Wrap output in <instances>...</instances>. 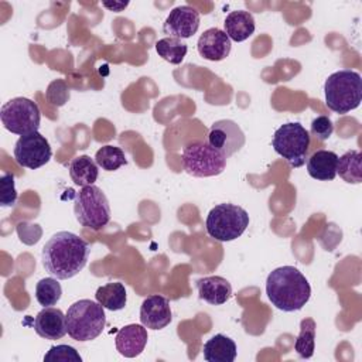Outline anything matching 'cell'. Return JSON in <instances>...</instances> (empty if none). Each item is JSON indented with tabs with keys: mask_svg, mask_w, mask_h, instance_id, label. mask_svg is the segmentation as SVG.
Masks as SVG:
<instances>
[{
	"mask_svg": "<svg viewBox=\"0 0 362 362\" xmlns=\"http://www.w3.org/2000/svg\"><path fill=\"white\" fill-rule=\"evenodd\" d=\"M173 321L170 301L158 294L148 296L140 307V322L150 329H163Z\"/></svg>",
	"mask_w": 362,
	"mask_h": 362,
	"instance_id": "cell-13",
	"label": "cell"
},
{
	"mask_svg": "<svg viewBox=\"0 0 362 362\" xmlns=\"http://www.w3.org/2000/svg\"><path fill=\"white\" fill-rule=\"evenodd\" d=\"M249 226V214L235 204L215 205L205 221L206 232L218 242L238 239Z\"/></svg>",
	"mask_w": 362,
	"mask_h": 362,
	"instance_id": "cell-5",
	"label": "cell"
},
{
	"mask_svg": "<svg viewBox=\"0 0 362 362\" xmlns=\"http://www.w3.org/2000/svg\"><path fill=\"white\" fill-rule=\"evenodd\" d=\"M245 133L230 119H221L212 123L208 133V143L219 150L226 158L239 151L245 144Z\"/></svg>",
	"mask_w": 362,
	"mask_h": 362,
	"instance_id": "cell-11",
	"label": "cell"
},
{
	"mask_svg": "<svg viewBox=\"0 0 362 362\" xmlns=\"http://www.w3.org/2000/svg\"><path fill=\"white\" fill-rule=\"evenodd\" d=\"M147 339V329L143 324H129L117 331L115 344L120 355L126 358H134L144 351Z\"/></svg>",
	"mask_w": 362,
	"mask_h": 362,
	"instance_id": "cell-15",
	"label": "cell"
},
{
	"mask_svg": "<svg viewBox=\"0 0 362 362\" xmlns=\"http://www.w3.org/2000/svg\"><path fill=\"white\" fill-rule=\"evenodd\" d=\"M69 98V89L62 79H57L49 83L47 90V99L55 106H62Z\"/></svg>",
	"mask_w": 362,
	"mask_h": 362,
	"instance_id": "cell-31",
	"label": "cell"
},
{
	"mask_svg": "<svg viewBox=\"0 0 362 362\" xmlns=\"http://www.w3.org/2000/svg\"><path fill=\"white\" fill-rule=\"evenodd\" d=\"M195 283L198 297L211 305H221L232 296V286L225 277L208 276L198 279Z\"/></svg>",
	"mask_w": 362,
	"mask_h": 362,
	"instance_id": "cell-17",
	"label": "cell"
},
{
	"mask_svg": "<svg viewBox=\"0 0 362 362\" xmlns=\"http://www.w3.org/2000/svg\"><path fill=\"white\" fill-rule=\"evenodd\" d=\"M35 332L45 339H61L66 334L65 315L59 308L44 307L34 318Z\"/></svg>",
	"mask_w": 362,
	"mask_h": 362,
	"instance_id": "cell-16",
	"label": "cell"
},
{
	"mask_svg": "<svg viewBox=\"0 0 362 362\" xmlns=\"http://www.w3.org/2000/svg\"><path fill=\"white\" fill-rule=\"evenodd\" d=\"M182 167L192 177H215L223 173L226 157L208 141L192 140L182 150Z\"/></svg>",
	"mask_w": 362,
	"mask_h": 362,
	"instance_id": "cell-7",
	"label": "cell"
},
{
	"mask_svg": "<svg viewBox=\"0 0 362 362\" xmlns=\"http://www.w3.org/2000/svg\"><path fill=\"white\" fill-rule=\"evenodd\" d=\"M68 170H69L71 180L79 187L93 185V182L98 180V175H99L96 161L86 154L72 158L68 165Z\"/></svg>",
	"mask_w": 362,
	"mask_h": 362,
	"instance_id": "cell-21",
	"label": "cell"
},
{
	"mask_svg": "<svg viewBox=\"0 0 362 362\" xmlns=\"http://www.w3.org/2000/svg\"><path fill=\"white\" fill-rule=\"evenodd\" d=\"M103 6L107 7V8H110V10H115L116 13H119V11H122V8H124V7L127 6V3H113V4H110V3H103Z\"/></svg>",
	"mask_w": 362,
	"mask_h": 362,
	"instance_id": "cell-32",
	"label": "cell"
},
{
	"mask_svg": "<svg viewBox=\"0 0 362 362\" xmlns=\"http://www.w3.org/2000/svg\"><path fill=\"white\" fill-rule=\"evenodd\" d=\"M89 243L78 235L61 230L54 233L42 247L41 260L44 269L58 280L76 276L88 263Z\"/></svg>",
	"mask_w": 362,
	"mask_h": 362,
	"instance_id": "cell-1",
	"label": "cell"
},
{
	"mask_svg": "<svg viewBox=\"0 0 362 362\" xmlns=\"http://www.w3.org/2000/svg\"><path fill=\"white\" fill-rule=\"evenodd\" d=\"M324 95L329 110L345 115L361 105L362 78L352 69L337 71L325 79Z\"/></svg>",
	"mask_w": 362,
	"mask_h": 362,
	"instance_id": "cell-3",
	"label": "cell"
},
{
	"mask_svg": "<svg viewBox=\"0 0 362 362\" xmlns=\"http://www.w3.org/2000/svg\"><path fill=\"white\" fill-rule=\"evenodd\" d=\"M44 362H82L78 351L71 345H55L44 355Z\"/></svg>",
	"mask_w": 362,
	"mask_h": 362,
	"instance_id": "cell-28",
	"label": "cell"
},
{
	"mask_svg": "<svg viewBox=\"0 0 362 362\" xmlns=\"http://www.w3.org/2000/svg\"><path fill=\"white\" fill-rule=\"evenodd\" d=\"M266 294L276 308L291 313L301 310L307 304L311 296V287L297 267L281 266L267 276Z\"/></svg>",
	"mask_w": 362,
	"mask_h": 362,
	"instance_id": "cell-2",
	"label": "cell"
},
{
	"mask_svg": "<svg viewBox=\"0 0 362 362\" xmlns=\"http://www.w3.org/2000/svg\"><path fill=\"white\" fill-rule=\"evenodd\" d=\"M17 201V191L14 185V175L6 173L0 178V205L13 206Z\"/></svg>",
	"mask_w": 362,
	"mask_h": 362,
	"instance_id": "cell-29",
	"label": "cell"
},
{
	"mask_svg": "<svg viewBox=\"0 0 362 362\" xmlns=\"http://www.w3.org/2000/svg\"><path fill=\"white\" fill-rule=\"evenodd\" d=\"M225 33L230 38V41L242 42L252 37L255 33V18L246 10H235L230 11L223 21Z\"/></svg>",
	"mask_w": 362,
	"mask_h": 362,
	"instance_id": "cell-19",
	"label": "cell"
},
{
	"mask_svg": "<svg viewBox=\"0 0 362 362\" xmlns=\"http://www.w3.org/2000/svg\"><path fill=\"white\" fill-rule=\"evenodd\" d=\"M338 156L329 150H315L307 160V173L318 181H332L337 175Z\"/></svg>",
	"mask_w": 362,
	"mask_h": 362,
	"instance_id": "cell-18",
	"label": "cell"
},
{
	"mask_svg": "<svg viewBox=\"0 0 362 362\" xmlns=\"http://www.w3.org/2000/svg\"><path fill=\"white\" fill-rule=\"evenodd\" d=\"M199 28V13L191 6H178L170 11L164 24L163 33L178 38L185 40L192 37Z\"/></svg>",
	"mask_w": 362,
	"mask_h": 362,
	"instance_id": "cell-12",
	"label": "cell"
},
{
	"mask_svg": "<svg viewBox=\"0 0 362 362\" xmlns=\"http://www.w3.org/2000/svg\"><path fill=\"white\" fill-rule=\"evenodd\" d=\"M76 221L92 230H100L110 221V205L105 192L96 185L82 187L74 197Z\"/></svg>",
	"mask_w": 362,
	"mask_h": 362,
	"instance_id": "cell-6",
	"label": "cell"
},
{
	"mask_svg": "<svg viewBox=\"0 0 362 362\" xmlns=\"http://www.w3.org/2000/svg\"><path fill=\"white\" fill-rule=\"evenodd\" d=\"M315 321L313 318H304L300 322V334L294 342V349L300 358L308 359L315 351Z\"/></svg>",
	"mask_w": 362,
	"mask_h": 362,
	"instance_id": "cell-24",
	"label": "cell"
},
{
	"mask_svg": "<svg viewBox=\"0 0 362 362\" xmlns=\"http://www.w3.org/2000/svg\"><path fill=\"white\" fill-rule=\"evenodd\" d=\"M236 354V344L223 334H216L204 344V359L206 362H233Z\"/></svg>",
	"mask_w": 362,
	"mask_h": 362,
	"instance_id": "cell-20",
	"label": "cell"
},
{
	"mask_svg": "<svg viewBox=\"0 0 362 362\" xmlns=\"http://www.w3.org/2000/svg\"><path fill=\"white\" fill-rule=\"evenodd\" d=\"M232 48V41L225 31L212 27L205 30L197 42L198 54L208 61H222L225 59Z\"/></svg>",
	"mask_w": 362,
	"mask_h": 362,
	"instance_id": "cell-14",
	"label": "cell"
},
{
	"mask_svg": "<svg viewBox=\"0 0 362 362\" xmlns=\"http://www.w3.org/2000/svg\"><path fill=\"white\" fill-rule=\"evenodd\" d=\"M156 51L164 61L178 65L184 61L188 47L182 40L174 37H165L156 42Z\"/></svg>",
	"mask_w": 362,
	"mask_h": 362,
	"instance_id": "cell-25",
	"label": "cell"
},
{
	"mask_svg": "<svg viewBox=\"0 0 362 362\" xmlns=\"http://www.w3.org/2000/svg\"><path fill=\"white\" fill-rule=\"evenodd\" d=\"M272 146L290 167L298 168L305 163L308 154L310 133L297 122L284 123L274 132Z\"/></svg>",
	"mask_w": 362,
	"mask_h": 362,
	"instance_id": "cell-8",
	"label": "cell"
},
{
	"mask_svg": "<svg viewBox=\"0 0 362 362\" xmlns=\"http://www.w3.org/2000/svg\"><path fill=\"white\" fill-rule=\"evenodd\" d=\"M14 158L18 165L37 170L47 164L51 160L52 150L40 132H34L25 136H20V139L14 144Z\"/></svg>",
	"mask_w": 362,
	"mask_h": 362,
	"instance_id": "cell-10",
	"label": "cell"
},
{
	"mask_svg": "<svg viewBox=\"0 0 362 362\" xmlns=\"http://www.w3.org/2000/svg\"><path fill=\"white\" fill-rule=\"evenodd\" d=\"M337 174L349 184L362 182V154L359 150H349L338 157Z\"/></svg>",
	"mask_w": 362,
	"mask_h": 362,
	"instance_id": "cell-23",
	"label": "cell"
},
{
	"mask_svg": "<svg viewBox=\"0 0 362 362\" xmlns=\"http://www.w3.org/2000/svg\"><path fill=\"white\" fill-rule=\"evenodd\" d=\"M0 119L6 130L18 136H25L38 132L41 112L35 102L18 96L10 99L1 106Z\"/></svg>",
	"mask_w": 362,
	"mask_h": 362,
	"instance_id": "cell-9",
	"label": "cell"
},
{
	"mask_svg": "<svg viewBox=\"0 0 362 362\" xmlns=\"http://www.w3.org/2000/svg\"><path fill=\"white\" fill-rule=\"evenodd\" d=\"M310 132L320 141H325V140H328L331 137V134L334 132V124H332V122H331V119L328 116L321 115V116H317L311 122Z\"/></svg>",
	"mask_w": 362,
	"mask_h": 362,
	"instance_id": "cell-30",
	"label": "cell"
},
{
	"mask_svg": "<svg viewBox=\"0 0 362 362\" xmlns=\"http://www.w3.org/2000/svg\"><path fill=\"white\" fill-rule=\"evenodd\" d=\"M96 164L105 171H116L122 165L127 164L126 156L120 147L116 146H103L95 154Z\"/></svg>",
	"mask_w": 362,
	"mask_h": 362,
	"instance_id": "cell-27",
	"label": "cell"
},
{
	"mask_svg": "<svg viewBox=\"0 0 362 362\" xmlns=\"http://www.w3.org/2000/svg\"><path fill=\"white\" fill-rule=\"evenodd\" d=\"M62 296L61 284L55 277H45L41 279L35 284V300L42 307H52L55 305Z\"/></svg>",
	"mask_w": 362,
	"mask_h": 362,
	"instance_id": "cell-26",
	"label": "cell"
},
{
	"mask_svg": "<svg viewBox=\"0 0 362 362\" xmlns=\"http://www.w3.org/2000/svg\"><path fill=\"white\" fill-rule=\"evenodd\" d=\"M66 332L78 341L86 342L98 338L106 324L105 308L98 303L88 298L75 301L65 314Z\"/></svg>",
	"mask_w": 362,
	"mask_h": 362,
	"instance_id": "cell-4",
	"label": "cell"
},
{
	"mask_svg": "<svg viewBox=\"0 0 362 362\" xmlns=\"http://www.w3.org/2000/svg\"><path fill=\"white\" fill-rule=\"evenodd\" d=\"M95 298L103 308L110 311H119L124 308L127 294L124 286L120 281H113L100 286L95 293Z\"/></svg>",
	"mask_w": 362,
	"mask_h": 362,
	"instance_id": "cell-22",
	"label": "cell"
}]
</instances>
